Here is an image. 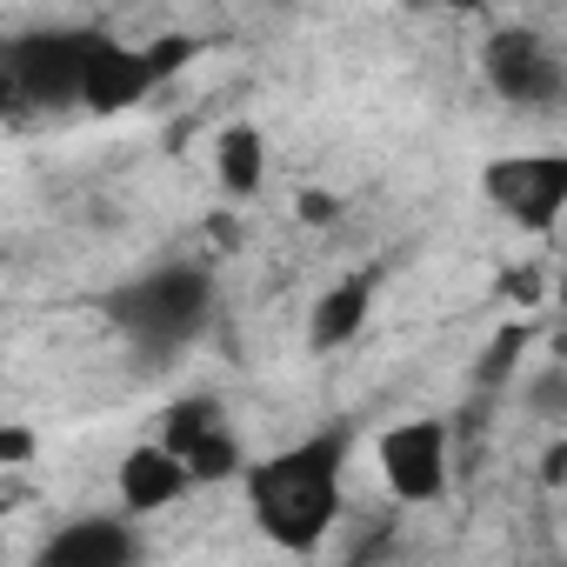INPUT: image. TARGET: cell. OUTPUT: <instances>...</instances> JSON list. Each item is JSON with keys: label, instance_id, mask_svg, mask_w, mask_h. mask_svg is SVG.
<instances>
[{"label": "cell", "instance_id": "cell-1", "mask_svg": "<svg viewBox=\"0 0 567 567\" xmlns=\"http://www.w3.org/2000/svg\"><path fill=\"white\" fill-rule=\"evenodd\" d=\"M341 454H348L341 434H321V441H301L288 454L247 467V507L274 547H288V554L321 547V534L341 514Z\"/></svg>", "mask_w": 567, "mask_h": 567}, {"label": "cell", "instance_id": "cell-2", "mask_svg": "<svg viewBox=\"0 0 567 567\" xmlns=\"http://www.w3.org/2000/svg\"><path fill=\"white\" fill-rule=\"evenodd\" d=\"M207 308H214V288L200 267H154L147 280H134V288L114 301L121 328L141 341V348H181L207 328Z\"/></svg>", "mask_w": 567, "mask_h": 567}, {"label": "cell", "instance_id": "cell-3", "mask_svg": "<svg viewBox=\"0 0 567 567\" xmlns=\"http://www.w3.org/2000/svg\"><path fill=\"white\" fill-rule=\"evenodd\" d=\"M487 194L494 207H507L520 227H554L560 207H567V161L560 154H514V161H494L487 167Z\"/></svg>", "mask_w": 567, "mask_h": 567}, {"label": "cell", "instance_id": "cell-4", "mask_svg": "<svg viewBox=\"0 0 567 567\" xmlns=\"http://www.w3.org/2000/svg\"><path fill=\"white\" fill-rule=\"evenodd\" d=\"M381 474L401 501H441L447 494V421H401L381 441Z\"/></svg>", "mask_w": 567, "mask_h": 567}, {"label": "cell", "instance_id": "cell-5", "mask_svg": "<svg viewBox=\"0 0 567 567\" xmlns=\"http://www.w3.org/2000/svg\"><path fill=\"white\" fill-rule=\"evenodd\" d=\"M161 441L181 454V467H187L194 481H220V474L240 467V441H234V427H227V414H220L214 401H181V408L167 414V434H161Z\"/></svg>", "mask_w": 567, "mask_h": 567}, {"label": "cell", "instance_id": "cell-6", "mask_svg": "<svg viewBox=\"0 0 567 567\" xmlns=\"http://www.w3.org/2000/svg\"><path fill=\"white\" fill-rule=\"evenodd\" d=\"M487 81H494L507 101H554L560 61H554V48H547L540 34L507 28V34H494V48H487Z\"/></svg>", "mask_w": 567, "mask_h": 567}, {"label": "cell", "instance_id": "cell-7", "mask_svg": "<svg viewBox=\"0 0 567 567\" xmlns=\"http://www.w3.org/2000/svg\"><path fill=\"white\" fill-rule=\"evenodd\" d=\"M187 487H194V474L181 467V454H174L167 441H154V447H134V454L121 461V507H127V514L174 507Z\"/></svg>", "mask_w": 567, "mask_h": 567}, {"label": "cell", "instance_id": "cell-8", "mask_svg": "<svg viewBox=\"0 0 567 567\" xmlns=\"http://www.w3.org/2000/svg\"><path fill=\"white\" fill-rule=\"evenodd\" d=\"M134 554H141L134 527H127V520H107V514H94V520H68V527L41 547L48 567H121V560H134Z\"/></svg>", "mask_w": 567, "mask_h": 567}, {"label": "cell", "instance_id": "cell-9", "mask_svg": "<svg viewBox=\"0 0 567 567\" xmlns=\"http://www.w3.org/2000/svg\"><path fill=\"white\" fill-rule=\"evenodd\" d=\"M368 280H341V288H328L321 295V308H315V348H348L354 334H361V321H368Z\"/></svg>", "mask_w": 567, "mask_h": 567}, {"label": "cell", "instance_id": "cell-10", "mask_svg": "<svg viewBox=\"0 0 567 567\" xmlns=\"http://www.w3.org/2000/svg\"><path fill=\"white\" fill-rule=\"evenodd\" d=\"M260 174H267V141H260L254 127L220 134V187H227V194H254Z\"/></svg>", "mask_w": 567, "mask_h": 567}, {"label": "cell", "instance_id": "cell-11", "mask_svg": "<svg viewBox=\"0 0 567 567\" xmlns=\"http://www.w3.org/2000/svg\"><path fill=\"white\" fill-rule=\"evenodd\" d=\"M28 447H34V441H28V434H14V427H8V434H0V467H8V454H28Z\"/></svg>", "mask_w": 567, "mask_h": 567}, {"label": "cell", "instance_id": "cell-12", "mask_svg": "<svg viewBox=\"0 0 567 567\" xmlns=\"http://www.w3.org/2000/svg\"><path fill=\"white\" fill-rule=\"evenodd\" d=\"M301 214H308V220H328V214H334V200H321V194H308V200H301Z\"/></svg>", "mask_w": 567, "mask_h": 567}, {"label": "cell", "instance_id": "cell-13", "mask_svg": "<svg viewBox=\"0 0 567 567\" xmlns=\"http://www.w3.org/2000/svg\"><path fill=\"white\" fill-rule=\"evenodd\" d=\"M421 8H474V0H421Z\"/></svg>", "mask_w": 567, "mask_h": 567}]
</instances>
